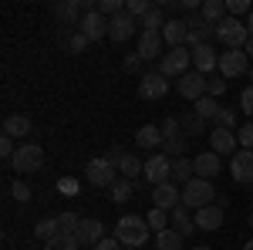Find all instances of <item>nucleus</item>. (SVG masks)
Returning a JSON list of instances; mask_svg holds the SVG:
<instances>
[{
    "mask_svg": "<svg viewBox=\"0 0 253 250\" xmlns=\"http://www.w3.org/2000/svg\"><path fill=\"white\" fill-rule=\"evenodd\" d=\"M149 233H152L149 230V220H145V216H135V213L122 216L115 223V240L122 247H125V244H128V247H142V244L149 240Z\"/></svg>",
    "mask_w": 253,
    "mask_h": 250,
    "instance_id": "obj_1",
    "label": "nucleus"
},
{
    "mask_svg": "<svg viewBox=\"0 0 253 250\" xmlns=\"http://www.w3.org/2000/svg\"><path fill=\"white\" fill-rule=\"evenodd\" d=\"M216 203V190H213V183L210 179H199L196 176L193 183H186L182 186V206L186 210H206V206H213Z\"/></svg>",
    "mask_w": 253,
    "mask_h": 250,
    "instance_id": "obj_2",
    "label": "nucleus"
},
{
    "mask_svg": "<svg viewBox=\"0 0 253 250\" xmlns=\"http://www.w3.org/2000/svg\"><path fill=\"white\" fill-rule=\"evenodd\" d=\"M216 41H223L226 48H233V51H243L247 48V41H250V31H247V20H236V17H226L216 24Z\"/></svg>",
    "mask_w": 253,
    "mask_h": 250,
    "instance_id": "obj_3",
    "label": "nucleus"
},
{
    "mask_svg": "<svg viewBox=\"0 0 253 250\" xmlns=\"http://www.w3.org/2000/svg\"><path fill=\"white\" fill-rule=\"evenodd\" d=\"M189 64H193V51L189 48H172L169 54H162V61H159V75L179 81L182 75H189Z\"/></svg>",
    "mask_w": 253,
    "mask_h": 250,
    "instance_id": "obj_4",
    "label": "nucleus"
},
{
    "mask_svg": "<svg viewBox=\"0 0 253 250\" xmlns=\"http://www.w3.org/2000/svg\"><path fill=\"white\" fill-rule=\"evenodd\" d=\"M41 162H44V149L34 146V142H27V146H20L14 159H10V166H14V173L17 176H27V173H38Z\"/></svg>",
    "mask_w": 253,
    "mask_h": 250,
    "instance_id": "obj_5",
    "label": "nucleus"
},
{
    "mask_svg": "<svg viewBox=\"0 0 253 250\" xmlns=\"http://www.w3.org/2000/svg\"><path fill=\"white\" fill-rule=\"evenodd\" d=\"M115 162H108L105 155H98V159H91L88 166H84V176H88V183L91 186H98V190H108L112 183H115Z\"/></svg>",
    "mask_w": 253,
    "mask_h": 250,
    "instance_id": "obj_6",
    "label": "nucleus"
},
{
    "mask_svg": "<svg viewBox=\"0 0 253 250\" xmlns=\"http://www.w3.org/2000/svg\"><path fill=\"white\" fill-rule=\"evenodd\" d=\"M179 203H182V186H179V183L166 179V183L152 186V206H159V210H166V213H172Z\"/></svg>",
    "mask_w": 253,
    "mask_h": 250,
    "instance_id": "obj_7",
    "label": "nucleus"
},
{
    "mask_svg": "<svg viewBox=\"0 0 253 250\" xmlns=\"http://www.w3.org/2000/svg\"><path fill=\"white\" fill-rule=\"evenodd\" d=\"M219 75H223V78L250 75V58H247V51H233V48H226V54H219Z\"/></svg>",
    "mask_w": 253,
    "mask_h": 250,
    "instance_id": "obj_8",
    "label": "nucleus"
},
{
    "mask_svg": "<svg viewBox=\"0 0 253 250\" xmlns=\"http://www.w3.org/2000/svg\"><path fill=\"white\" fill-rule=\"evenodd\" d=\"M142 176H145L152 186L166 183V179H172V159H169V155H162V152L149 155V159H145V173H142Z\"/></svg>",
    "mask_w": 253,
    "mask_h": 250,
    "instance_id": "obj_9",
    "label": "nucleus"
},
{
    "mask_svg": "<svg viewBox=\"0 0 253 250\" xmlns=\"http://www.w3.org/2000/svg\"><path fill=\"white\" fill-rule=\"evenodd\" d=\"M230 176H233V183H243V186L253 183V152L250 149H236L233 152V159H230Z\"/></svg>",
    "mask_w": 253,
    "mask_h": 250,
    "instance_id": "obj_10",
    "label": "nucleus"
},
{
    "mask_svg": "<svg viewBox=\"0 0 253 250\" xmlns=\"http://www.w3.org/2000/svg\"><path fill=\"white\" fill-rule=\"evenodd\" d=\"M166 92H169V78L159 75V68H156V71H145V75H142V81H138V95L149 98V101L162 98Z\"/></svg>",
    "mask_w": 253,
    "mask_h": 250,
    "instance_id": "obj_11",
    "label": "nucleus"
},
{
    "mask_svg": "<svg viewBox=\"0 0 253 250\" xmlns=\"http://www.w3.org/2000/svg\"><path fill=\"white\" fill-rule=\"evenodd\" d=\"M175 88H179V95L186 98V101H199V98H206V75L189 71V75H182L175 81Z\"/></svg>",
    "mask_w": 253,
    "mask_h": 250,
    "instance_id": "obj_12",
    "label": "nucleus"
},
{
    "mask_svg": "<svg viewBox=\"0 0 253 250\" xmlns=\"http://www.w3.org/2000/svg\"><path fill=\"white\" fill-rule=\"evenodd\" d=\"M162 44H166V38H162V31H142L138 34V54H142V61H162Z\"/></svg>",
    "mask_w": 253,
    "mask_h": 250,
    "instance_id": "obj_13",
    "label": "nucleus"
},
{
    "mask_svg": "<svg viewBox=\"0 0 253 250\" xmlns=\"http://www.w3.org/2000/svg\"><path fill=\"white\" fill-rule=\"evenodd\" d=\"M78 31H81V34H84L88 41H101L105 34H108V17H101L98 10H88V14L81 17Z\"/></svg>",
    "mask_w": 253,
    "mask_h": 250,
    "instance_id": "obj_14",
    "label": "nucleus"
},
{
    "mask_svg": "<svg viewBox=\"0 0 253 250\" xmlns=\"http://www.w3.org/2000/svg\"><path fill=\"white\" fill-rule=\"evenodd\" d=\"M193 68L199 71V75H206V78L219 68V54L213 51V44H199V48L193 51Z\"/></svg>",
    "mask_w": 253,
    "mask_h": 250,
    "instance_id": "obj_15",
    "label": "nucleus"
},
{
    "mask_svg": "<svg viewBox=\"0 0 253 250\" xmlns=\"http://www.w3.org/2000/svg\"><path fill=\"white\" fill-rule=\"evenodd\" d=\"M193 166H196V176H199V179H210V183L223 173V162H219V155H216L213 149H210V152H199L193 159Z\"/></svg>",
    "mask_w": 253,
    "mask_h": 250,
    "instance_id": "obj_16",
    "label": "nucleus"
},
{
    "mask_svg": "<svg viewBox=\"0 0 253 250\" xmlns=\"http://www.w3.org/2000/svg\"><path fill=\"white\" fill-rule=\"evenodd\" d=\"M75 240L78 244H101L105 240V227H101V220H95V216H81V227L78 233H75Z\"/></svg>",
    "mask_w": 253,
    "mask_h": 250,
    "instance_id": "obj_17",
    "label": "nucleus"
},
{
    "mask_svg": "<svg viewBox=\"0 0 253 250\" xmlns=\"http://www.w3.org/2000/svg\"><path fill=\"white\" fill-rule=\"evenodd\" d=\"M135 27H138V20L132 17V14H118V17H112L108 20V38L112 41H128L132 34H135Z\"/></svg>",
    "mask_w": 253,
    "mask_h": 250,
    "instance_id": "obj_18",
    "label": "nucleus"
},
{
    "mask_svg": "<svg viewBox=\"0 0 253 250\" xmlns=\"http://www.w3.org/2000/svg\"><path fill=\"white\" fill-rule=\"evenodd\" d=\"M210 149H213L216 155L236 152V132L233 129H219V125H216L213 132H210Z\"/></svg>",
    "mask_w": 253,
    "mask_h": 250,
    "instance_id": "obj_19",
    "label": "nucleus"
},
{
    "mask_svg": "<svg viewBox=\"0 0 253 250\" xmlns=\"http://www.w3.org/2000/svg\"><path fill=\"white\" fill-rule=\"evenodd\" d=\"M162 38L169 48H186V38H189V27H186V20L182 17H172L166 20V27H162Z\"/></svg>",
    "mask_w": 253,
    "mask_h": 250,
    "instance_id": "obj_20",
    "label": "nucleus"
},
{
    "mask_svg": "<svg viewBox=\"0 0 253 250\" xmlns=\"http://www.w3.org/2000/svg\"><path fill=\"white\" fill-rule=\"evenodd\" d=\"M196 230H219L223 227V206H206V210H196Z\"/></svg>",
    "mask_w": 253,
    "mask_h": 250,
    "instance_id": "obj_21",
    "label": "nucleus"
},
{
    "mask_svg": "<svg viewBox=\"0 0 253 250\" xmlns=\"http://www.w3.org/2000/svg\"><path fill=\"white\" fill-rule=\"evenodd\" d=\"M169 223H172V230H175V233H182V237H189V233L196 230V216H193V210H186L182 203H179V206L169 213Z\"/></svg>",
    "mask_w": 253,
    "mask_h": 250,
    "instance_id": "obj_22",
    "label": "nucleus"
},
{
    "mask_svg": "<svg viewBox=\"0 0 253 250\" xmlns=\"http://www.w3.org/2000/svg\"><path fill=\"white\" fill-rule=\"evenodd\" d=\"M54 14H58V20L75 24V27H78L81 17H84V7H81V0H61L58 7H54Z\"/></svg>",
    "mask_w": 253,
    "mask_h": 250,
    "instance_id": "obj_23",
    "label": "nucleus"
},
{
    "mask_svg": "<svg viewBox=\"0 0 253 250\" xmlns=\"http://www.w3.org/2000/svg\"><path fill=\"white\" fill-rule=\"evenodd\" d=\"M196 179V166L193 159H172V183H179V186H186V183H193Z\"/></svg>",
    "mask_w": 253,
    "mask_h": 250,
    "instance_id": "obj_24",
    "label": "nucleus"
},
{
    "mask_svg": "<svg viewBox=\"0 0 253 250\" xmlns=\"http://www.w3.org/2000/svg\"><path fill=\"white\" fill-rule=\"evenodd\" d=\"M118 173H122V179H132L135 183L138 176L145 173V159H135V155H122V162H118Z\"/></svg>",
    "mask_w": 253,
    "mask_h": 250,
    "instance_id": "obj_25",
    "label": "nucleus"
},
{
    "mask_svg": "<svg viewBox=\"0 0 253 250\" xmlns=\"http://www.w3.org/2000/svg\"><path fill=\"white\" fill-rule=\"evenodd\" d=\"M31 132V118L27 115H7L3 118V135H10V139H20V135H27Z\"/></svg>",
    "mask_w": 253,
    "mask_h": 250,
    "instance_id": "obj_26",
    "label": "nucleus"
},
{
    "mask_svg": "<svg viewBox=\"0 0 253 250\" xmlns=\"http://www.w3.org/2000/svg\"><path fill=\"white\" fill-rule=\"evenodd\" d=\"M199 17L206 20V24H219V20L226 17V0H203V10H199Z\"/></svg>",
    "mask_w": 253,
    "mask_h": 250,
    "instance_id": "obj_27",
    "label": "nucleus"
},
{
    "mask_svg": "<svg viewBox=\"0 0 253 250\" xmlns=\"http://www.w3.org/2000/svg\"><path fill=\"white\" fill-rule=\"evenodd\" d=\"M135 142L142 146V149H159L166 139H162V132H159V125H142L135 132Z\"/></svg>",
    "mask_w": 253,
    "mask_h": 250,
    "instance_id": "obj_28",
    "label": "nucleus"
},
{
    "mask_svg": "<svg viewBox=\"0 0 253 250\" xmlns=\"http://www.w3.org/2000/svg\"><path fill=\"white\" fill-rule=\"evenodd\" d=\"M182 240H186V237H182V233H175L172 227H169V230H162V233H156V247L159 250H182Z\"/></svg>",
    "mask_w": 253,
    "mask_h": 250,
    "instance_id": "obj_29",
    "label": "nucleus"
},
{
    "mask_svg": "<svg viewBox=\"0 0 253 250\" xmlns=\"http://www.w3.org/2000/svg\"><path fill=\"white\" fill-rule=\"evenodd\" d=\"M138 27H142V31H162V27H166V10L156 3V7H152L145 17L138 20Z\"/></svg>",
    "mask_w": 253,
    "mask_h": 250,
    "instance_id": "obj_30",
    "label": "nucleus"
},
{
    "mask_svg": "<svg viewBox=\"0 0 253 250\" xmlns=\"http://www.w3.org/2000/svg\"><path fill=\"white\" fill-rule=\"evenodd\" d=\"M193 112L203 118V122H216V115H219V105H216V98H213V95H206V98H199V101H196Z\"/></svg>",
    "mask_w": 253,
    "mask_h": 250,
    "instance_id": "obj_31",
    "label": "nucleus"
},
{
    "mask_svg": "<svg viewBox=\"0 0 253 250\" xmlns=\"http://www.w3.org/2000/svg\"><path fill=\"white\" fill-rule=\"evenodd\" d=\"M132 193H135V183H132V179H115V183L108 186V196H112L115 203H125Z\"/></svg>",
    "mask_w": 253,
    "mask_h": 250,
    "instance_id": "obj_32",
    "label": "nucleus"
},
{
    "mask_svg": "<svg viewBox=\"0 0 253 250\" xmlns=\"http://www.w3.org/2000/svg\"><path fill=\"white\" fill-rule=\"evenodd\" d=\"M34 233H38L41 240L47 244V240H54V237H61V227H58V216H47V220H41L38 227H34Z\"/></svg>",
    "mask_w": 253,
    "mask_h": 250,
    "instance_id": "obj_33",
    "label": "nucleus"
},
{
    "mask_svg": "<svg viewBox=\"0 0 253 250\" xmlns=\"http://www.w3.org/2000/svg\"><path fill=\"white\" fill-rule=\"evenodd\" d=\"M162 155H169V159H182V155H186V135L166 139V142H162Z\"/></svg>",
    "mask_w": 253,
    "mask_h": 250,
    "instance_id": "obj_34",
    "label": "nucleus"
},
{
    "mask_svg": "<svg viewBox=\"0 0 253 250\" xmlns=\"http://www.w3.org/2000/svg\"><path fill=\"white\" fill-rule=\"evenodd\" d=\"M145 220H149V230H156V233L169 230V213L159 210V206H152V210L145 213Z\"/></svg>",
    "mask_w": 253,
    "mask_h": 250,
    "instance_id": "obj_35",
    "label": "nucleus"
},
{
    "mask_svg": "<svg viewBox=\"0 0 253 250\" xmlns=\"http://www.w3.org/2000/svg\"><path fill=\"white\" fill-rule=\"evenodd\" d=\"M58 227L64 237H75L81 227V216H75V213H58Z\"/></svg>",
    "mask_w": 253,
    "mask_h": 250,
    "instance_id": "obj_36",
    "label": "nucleus"
},
{
    "mask_svg": "<svg viewBox=\"0 0 253 250\" xmlns=\"http://www.w3.org/2000/svg\"><path fill=\"white\" fill-rule=\"evenodd\" d=\"M179 125H182V132H186V135H199L203 129H206V122H203V118L196 115V112L182 115V122H179Z\"/></svg>",
    "mask_w": 253,
    "mask_h": 250,
    "instance_id": "obj_37",
    "label": "nucleus"
},
{
    "mask_svg": "<svg viewBox=\"0 0 253 250\" xmlns=\"http://www.w3.org/2000/svg\"><path fill=\"white\" fill-rule=\"evenodd\" d=\"M44 250H81V244L75 240V237H64V233H61V237H54V240H47Z\"/></svg>",
    "mask_w": 253,
    "mask_h": 250,
    "instance_id": "obj_38",
    "label": "nucleus"
},
{
    "mask_svg": "<svg viewBox=\"0 0 253 250\" xmlns=\"http://www.w3.org/2000/svg\"><path fill=\"white\" fill-rule=\"evenodd\" d=\"M149 10H152V3H149V0H128V3H125V14H132L135 20H142Z\"/></svg>",
    "mask_w": 253,
    "mask_h": 250,
    "instance_id": "obj_39",
    "label": "nucleus"
},
{
    "mask_svg": "<svg viewBox=\"0 0 253 250\" xmlns=\"http://www.w3.org/2000/svg\"><path fill=\"white\" fill-rule=\"evenodd\" d=\"M236 142H240L243 149H250V152H253V118H250V122H243V125L236 129Z\"/></svg>",
    "mask_w": 253,
    "mask_h": 250,
    "instance_id": "obj_40",
    "label": "nucleus"
},
{
    "mask_svg": "<svg viewBox=\"0 0 253 250\" xmlns=\"http://www.w3.org/2000/svg\"><path fill=\"white\" fill-rule=\"evenodd\" d=\"M253 10V3H247V0H226V14H230V17H247V14H250Z\"/></svg>",
    "mask_w": 253,
    "mask_h": 250,
    "instance_id": "obj_41",
    "label": "nucleus"
},
{
    "mask_svg": "<svg viewBox=\"0 0 253 250\" xmlns=\"http://www.w3.org/2000/svg\"><path fill=\"white\" fill-rule=\"evenodd\" d=\"M159 132H162V139H175V135H182V125H179V118H162V125H159Z\"/></svg>",
    "mask_w": 253,
    "mask_h": 250,
    "instance_id": "obj_42",
    "label": "nucleus"
},
{
    "mask_svg": "<svg viewBox=\"0 0 253 250\" xmlns=\"http://www.w3.org/2000/svg\"><path fill=\"white\" fill-rule=\"evenodd\" d=\"M58 193H64V196H78L81 183L75 179V176H61V179H58Z\"/></svg>",
    "mask_w": 253,
    "mask_h": 250,
    "instance_id": "obj_43",
    "label": "nucleus"
},
{
    "mask_svg": "<svg viewBox=\"0 0 253 250\" xmlns=\"http://www.w3.org/2000/svg\"><path fill=\"white\" fill-rule=\"evenodd\" d=\"M223 92H226V78H223V75H219V78H216V75H210V78H206V95L219 98Z\"/></svg>",
    "mask_w": 253,
    "mask_h": 250,
    "instance_id": "obj_44",
    "label": "nucleus"
},
{
    "mask_svg": "<svg viewBox=\"0 0 253 250\" xmlns=\"http://www.w3.org/2000/svg\"><path fill=\"white\" fill-rule=\"evenodd\" d=\"M216 125H219V129H233V125H236V112H233V108H219Z\"/></svg>",
    "mask_w": 253,
    "mask_h": 250,
    "instance_id": "obj_45",
    "label": "nucleus"
},
{
    "mask_svg": "<svg viewBox=\"0 0 253 250\" xmlns=\"http://www.w3.org/2000/svg\"><path fill=\"white\" fill-rule=\"evenodd\" d=\"M10 193H14V200H20V203H27V200H31V186H27V183H14V186H10Z\"/></svg>",
    "mask_w": 253,
    "mask_h": 250,
    "instance_id": "obj_46",
    "label": "nucleus"
},
{
    "mask_svg": "<svg viewBox=\"0 0 253 250\" xmlns=\"http://www.w3.org/2000/svg\"><path fill=\"white\" fill-rule=\"evenodd\" d=\"M240 108L253 118V85H250V88H243V95H240Z\"/></svg>",
    "mask_w": 253,
    "mask_h": 250,
    "instance_id": "obj_47",
    "label": "nucleus"
},
{
    "mask_svg": "<svg viewBox=\"0 0 253 250\" xmlns=\"http://www.w3.org/2000/svg\"><path fill=\"white\" fill-rule=\"evenodd\" d=\"M14 152H17V149H14V139H10V135H0V155H3V159H14Z\"/></svg>",
    "mask_w": 253,
    "mask_h": 250,
    "instance_id": "obj_48",
    "label": "nucleus"
},
{
    "mask_svg": "<svg viewBox=\"0 0 253 250\" xmlns=\"http://www.w3.org/2000/svg\"><path fill=\"white\" fill-rule=\"evenodd\" d=\"M84 44H88V38H84V34H81V31H75V34H71V38H68V48H71V51H75V54H78V51H84Z\"/></svg>",
    "mask_w": 253,
    "mask_h": 250,
    "instance_id": "obj_49",
    "label": "nucleus"
},
{
    "mask_svg": "<svg viewBox=\"0 0 253 250\" xmlns=\"http://www.w3.org/2000/svg\"><path fill=\"white\" fill-rule=\"evenodd\" d=\"M122 64H125V71H138V68H142V54H128Z\"/></svg>",
    "mask_w": 253,
    "mask_h": 250,
    "instance_id": "obj_50",
    "label": "nucleus"
},
{
    "mask_svg": "<svg viewBox=\"0 0 253 250\" xmlns=\"http://www.w3.org/2000/svg\"><path fill=\"white\" fill-rule=\"evenodd\" d=\"M95 250H122V244H118L115 237H105L101 244H95Z\"/></svg>",
    "mask_w": 253,
    "mask_h": 250,
    "instance_id": "obj_51",
    "label": "nucleus"
},
{
    "mask_svg": "<svg viewBox=\"0 0 253 250\" xmlns=\"http://www.w3.org/2000/svg\"><path fill=\"white\" fill-rule=\"evenodd\" d=\"M122 155H125V152H122V149H118V146H112V149H108V155H105V159H108V162H115V166H118V162H122Z\"/></svg>",
    "mask_w": 253,
    "mask_h": 250,
    "instance_id": "obj_52",
    "label": "nucleus"
},
{
    "mask_svg": "<svg viewBox=\"0 0 253 250\" xmlns=\"http://www.w3.org/2000/svg\"><path fill=\"white\" fill-rule=\"evenodd\" d=\"M247 31H250V38H253V10L247 14Z\"/></svg>",
    "mask_w": 253,
    "mask_h": 250,
    "instance_id": "obj_53",
    "label": "nucleus"
},
{
    "mask_svg": "<svg viewBox=\"0 0 253 250\" xmlns=\"http://www.w3.org/2000/svg\"><path fill=\"white\" fill-rule=\"evenodd\" d=\"M243 51H247V58H253V38L247 41V48H243Z\"/></svg>",
    "mask_w": 253,
    "mask_h": 250,
    "instance_id": "obj_54",
    "label": "nucleus"
},
{
    "mask_svg": "<svg viewBox=\"0 0 253 250\" xmlns=\"http://www.w3.org/2000/svg\"><path fill=\"white\" fill-rule=\"evenodd\" d=\"M193 250H210V244H196V247Z\"/></svg>",
    "mask_w": 253,
    "mask_h": 250,
    "instance_id": "obj_55",
    "label": "nucleus"
},
{
    "mask_svg": "<svg viewBox=\"0 0 253 250\" xmlns=\"http://www.w3.org/2000/svg\"><path fill=\"white\" fill-rule=\"evenodd\" d=\"M243 250H253V240H247V244H243Z\"/></svg>",
    "mask_w": 253,
    "mask_h": 250,
    "instance_id": "obj_56",
    "label": "nucleus"
},
{
    "mask_svg": "<svg viewBox=\"0 0 253 250\" xmlns=\"http://www.w3.org/2000/svg\"><path fill=\"white\" fill-rule=\"evenodd\" d=\"M250 227H253V213H250Z\"/></svg>",
    "mask_w": 253,
    "mask_h": 250,
    "instance_id": "obj_57",
    "label": "nucleus"
},
{
    "mask_svg": "<svg viewBox=\"0 0 253 250\" xmlns=\"http://www.w3.org/2000/svg\"><path fill=\"white\" fill-rule=\"evenodd\" d=\"M250 81H253V68H250Z\"/></svg>",
    "mask_w": 253,
    "mask_h": 250,
    "instance_id": "obj_58",
    "label": "nucleus"
}]
</instances>
